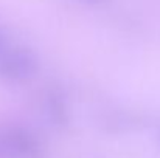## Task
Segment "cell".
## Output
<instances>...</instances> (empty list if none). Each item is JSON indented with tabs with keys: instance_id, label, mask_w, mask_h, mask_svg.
<instances>
[{
	"instance_id": "3957f363",
	"label": "cell",
	"mask_w": 160,
	"mask_h": 158,
	"mask_svg": "<svg viewBox=\"0 0 160 158\" xmlns=\"http://www.w3.org/2000/svg\"><path fill=\"white\" fill-rule=\"evenodd\" d=\"M44 112L47 119L54 127H65L70 121V110L65 95L59 89H50L44 99Z\"/></svg>"
},
{
	"instance_id": "6da1fadb",
	"label": "cell",
	"mask_w": 160,
	"mask_h": 158,
	"mask_svg": "<svg viewBox=\"0 0 160 158\" xmlns=\"http://www.w3.org/2000/svg\"><path fill=\"white\" fill-rule=\"evenodd\" d=\"M39 138L22 126H0V158H42Z\"/></svg>"
},
{
	"instance_id": "7a4b0ae2",
	"label": "cell",
	"mask_w": 160,
	"mask_h": 158,
	"mask_svg": "<svg viewBox=\"0 0 160 158\" xmlns=\"http://www.w3.org/2000/svg\"><path fill=\"white\" fill-rule=\"evenodd\" d=\"M39 68L36 54L25 47H11L0 56V78L9 82L31 79Z\"/></svg>"
}]
</instances>
